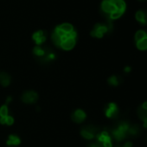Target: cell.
Listing matches in <instances>:
<instances>
[{
	"label": "cell",
	"mask_w": 147,
	"mask_h": 147,
	"mask_svg": "<svg viewBox=\"0 0 147 147\" xmlns=\"http://www.w3.org/2000/svg\"><path fill=\"white\" fill-rule=\"evenodd\" d=\"M112 25L109 22L108 24H102V23H97L94 27V29L91 31L90 35L93 37L96 38H101L103 35L112 30Z\"/></svg>",
	"instance_id": "1"
},
{
	"label": "cell",
	"mask_w": 147,
	"mask_h": 147,
	"mask_svg": "<svg viewBox=\"0 0 147 147\" xmlns=\"http://www.w3.org/2000/svg\"><path fill=\"white\" fill-rule=\"evenodd\" d=\"M38 95L35 91H26L22 96V100L25 103L31 104L37 101Z\"/></svg>",
	"instance_id": "2"
},
{
	"label": "cell",
	"mask_w": 147,
	"mask_h": 147,
	"mask_svg": "<svg viewBox=\"0 0 147 147\" xmlns=\"http://www.w3.org/2000/svg\"><path fill=\"white\" fill-rule=\"evenodd\" d=\"M96 131H97V129L95 127L89 126V127H86L82 128L80 131V134L86 139H93L95 136Z\"/></svg>",
	"instance_id": "3"
},
{
	"label": "cell",
	"mask_w": 147,
	"mask_h": 147,
	"mask_svg": "<svg viewBox=\"0 0 147 147\" xmlns=\"http://www.w3.org/2000/svg\"><path fill=\"white\" fill-rule=\"evenodd\" d=\"M32 39L33 41L36 42L37 45L40 46L42 45L43 42H45L46 39H47V34L43 31V30H38L37 32H35L32 35Z\"/></svg>",
	"instance_id": "4"
},
{
	"label": "cell",
	"mask_w": 147,
	"mask_h": 147,
	"mask_svg": "<svg viewBox=\"0 0 147 147\" xmlns=\"http://www.w3.org/2000/svg\"><path fill=\"white\" fill-rule=\"evenodd\" d=\"M118 113H119V109L115 103H109L108 106L106 108V115L109 118H114L117 116Z\"/></svg>",
	"instance_id": "5"
},
{
	"label": "cell",
	"mask_w": 147,
	"mask_h": 147,
	"mask_svg": "<svg viewBox=\"0 0 147 147\" xmlns=\"http://www.w3.org/2000/svg\"><path fill=\"white\" fill-rule=\"evenodd\" d=\"M72 120L76 123H81L86 119V114L81 109H77L72 114Z\"/></svg>",
	"instance_id": "6"
},
{
	"label": "cell",
	"mask_w": 147,
	"mask_h": 147,
	"mask_svg": "<svg viewBox=\"0 0 147 147\" xmlns=\"http://www.w3.org/2000/svg\"><path fill=\"white\" fill-rule=\"evenodd\" d=\"M75 44H76V38L75 37H70V38H68L64 42H63L60 47L63 48V50L69 51L74 47Z\"/></svg>",
	"instance_id": "7"
},
{
	"label": "cell",
	"mask_w": 147,
	"mask_h": 147,
	"mask_svg": "<svg viewBox=\"0 0 147 147\" xmlns=\"http://www.w3.org/2000/svg\"><path fill=\"white\" fill-rule=\"evenodd\" d=\"M112 133L113 137H114L118 141H120V140L124 139V138L127 136V134H126V132H124L123 130H121L120 128H119L118 127H117L115 129L112 130Z\"/></svg>",
	"instance_id": "8"
},
{
	"label": "cell",
	"mask_w": 147,
	"mask_h": 147,
	"mask_svg": "<svg viewBox=\"0 0 147 147\" xmlns=\"http://www.w3.org/2000/svg\"><path fill=\"white\" fill-rule=\"evenodd\" d=\"M136 19L143 25H147V12L144 10H138L136 13Z\"/></svg>",
	"instance_id": "9"
},
{
	"label": "cell",
	"mask_w": 147,
	"mask_h": 147,
	"mask_svg": "<svg viewBox=\"0 0 147 147\" xmlns=\"http://www.w3.org/2000/svg\"><path fill=\"white\" fill-rule=\"evenodd\" d=\"M49 51V50L45 49V48H43V47H41L40 46H37V47H34V49H33L34 54H35L36 56L41 58H43L48 53Z\"/></svg>",
	"instance_id": "10"
},
{
	"label": "cell",
	"mask_w": 147,
	"mask_h": 147,
	"mask_svg": "<svg viewBox=\"0 0 147 147\" xmlns=\"http://www.w3.org/2000/svg\"><path fill=\"white\" fill-rule=\"evenodd\" d=\"M138 115L139 118L144 122V127H147V110H145L142 107L138 108Z\"/></svg>",
	"instance_id": "11"
},
{
	"label": "cell",
	"mask_w": 147,
	"mask_h": 147,
	"mask_svg": "<svg viewBox=\"0 0 147 147\" xmlns=\"http://www.w3.org/2000/svg\"><path fill=\"white\" fill-rule=\"evenodd\" d=\"M11 83V77L5 72H0V83L6 87Z\"/></svg>",
	"instance_id": "12"
},
{
	"label": "cell",
	"mask_w": 147,
	"mask_h": 147,
	"mask_svg": "<svg viewBox=\"0 0 147 147\" xmlns=\"http://www.w3.org/2000/svg\"><path fill=\"white\" fill-rule=\"evenodd\" d=\"M20 143H21L20 138L16 135H10L9 138L6 142L7 145H9V146H17V145L20 144Z\"/></svg>",
	"instance_id": "13"
},
{
	"label": "cell",
	"mask_w": 147,
	"mask_h": 147,
	"mask_svg": "<svg viewBox=\"0 0 147 147\" xmlns=\"http://www.w3.org/2000/svg\"><path fill=\"white\" fill-rule=\"evenodd\" d=\"M141 128L140 126L138 125H134V126H130L127 131V135L129 136H137L140 133Z\"/></svg>",
	"instance_id": "14"
},
{
	"label": "cell",
	"mask_w": 147,
	"mask_h": 147,
	"mask_svg": "<svg viewBox=\"0 0 147 147\" xmlns=\"http://www.w3.org/2000/svg\"><path fill=\"white\" fill-rule=\"evenodd\" d=\"M97 138H98V142H100L101 144L102 143H104L105 141H111V136L109 135V133L107 132H102L100 133H99L97 135Z\"/></svg>",
	"instance_id": "15"
},
{
	"label": "cell",
	"mask_w": 147,
	"mask_h": 147,
	"mask_svg": "<svg viewBox=\"0 0 147 147\" xmlns=\"http://www.w3.org/2000/svg\"><path fill=\"white\" fill-rule=\"evenodd\" d=\"M58 27L60 28L63 31H64L66 33H70L73 30H74L73 25L70 23H62L61 25H58Z\"/></svg>",
	"instance_id": "16"
},
{
	"label": "cell",
	"mask_w": 147,
	"mask_h": 147,
	"mask_svg": "<svg viewBox=\"0 0 147 147\" xmlns=\"http://www.w3.org/2000/svg\"><path fill=\"white\" fill-rule=\"evenodd\" d=\"M137 47L139 50H146L147 49V36L142 39L141 41H138L136 42Z\"/></svg>",
	"instance_id": "17"
},
{
	"label": "cell",
	"mask_w": 147,
	"mask_h": 147,
	"mask_svg": "<svg viewBox=\"0 0 147 147\" xmlns=\"http://www.w3.org/2000/svg\"><path fill=\"white\" fill-rule=\"evenodd\" d=\"M146 36H147V32L145 30H138L135 34V41L137 42L138 41H141L142 39H144Z\"/></svg>",
	"instance_id": "18"
},
{
	"label": "cell",
	"mask_w": 147,
	"mask_h": 147,
	"mask_svg": "<svg viewBox=\"0 0 147 147\" xmlns=\"http://www.w3.org/2000/svg\"><path fill=\"white\" fill-rule=\"evenodd\" d=\"M108 83H109L111 85L117 86V85H119V83H120V79H119V77H116V76H112L111 77H109Z\"/></svg>",
	"instance_id": "19"
},
{
	"label": "cell",
	"mask_w": 147,
	"mask_h": 147,
	"mask_svg": "<svg viewBox=\"0 0 147 147\" xmlns=\"http://www.w3.org/2000/svg\"><path fill=\"white\" fill-rule=\"evenodd\" d=\"M8 115V107L7 105H3L0 108V116L1 117H5Z\"/></svg>",
	"instance_id": "20"
},
{
	"label": "cell",
	"mask_w": 147,
	"mask_h": 147,
	"mask_svg": "<svg viewBox=\"0 0 147 147\" xmlns=\"http://www.w3.org/2000/svg\"><path fill=\"white\" fill-rule=\"evenodd\" d=\"M14 123V119L12 116H10V115H7L5 117V125H8V126H11L12 124Z\"/></svg>",
	"instance_id": "21"
},
{
	"label": "cell",
	"mask_w": 147,
	"mask_h": 147,
	"mask_svg": "<svg viewBox=\"0 0 147 147\" xmlns=\"http://www.w3.org/2000/svg\"><path fill=\"white\" fill-rule=\"evenodd\" d=\"M102 146L103 147H112V141H105L104 143H102Z\"/></svg>",
	"instance_id": "22"
},
{
	"label": "cell",
	"mask_w": 147,
	"mask_h": 147,
	"mask_svg": "<svg viewBox=\"0 0 147 147\" xmlns=\"http://www.w3.org/2000/svg\"><path fill=\"white\" fill-rule=\"evenodd\" d=\"M89 147H103V146L100 142H98V143H95V144H92L91 145H89Z\"/></svg>",
	"instance_id": "23"
},
{
	"label": "cell",
	"mask_w": 147,
	"mask_h": 147,
	"mask_svg": "<svg viewBox=\"0 0 147 147\" xmlns=\"http://www.w3.org/2000/svg\"><path fill=\"white\" fill-rule=\"evenodd\" d=\"M124 147H132V144L131 142H127V143H126Z\"/></svg>",
	"instance_id": "24"
},
{
	"label": "cell",
	"mask_w": 147,
	"mask_h": 147,
	"mask_svg": "<svg viewBox=\"0 0 147 147\" xmlns=\"http://www.w3.org/2000/svg\"><path fill=\"white\" fill-rule=\"evenodd\" d=\"M11 100H12V99H11V96L7 97V100H6V104H5V105L9 104V103H10V102H11Z\"/></svg>",
	"instance_id": "25"
},
{
	"label": "cell",
	"mask_w": 147,
	"mask_h": 147,
	"mask_svg": "<svg viewBox=\"0 0 147 147\" xmlns=\"http://www.w3.org/2000/svg\"><path fill=\"white\" fill-rule=\"evenodd\" d=\"M125 72H131V67L126 66V67L125 68Z\"/></svg>",
	"instance_id": "26"
},
{
	"label": "cell",
	"mask_w": 147,
	"mask_h": 147,
	"mask_svg": "<svg viewBox=\"0 0 147 147\" xmlns=\"http://www.w3.org/2000/svg\"><path fill=\"white\" fill-rule=\"evenodd\" d=\"M142 108H144L145 110H147V102H144V103L142 105Z\"/></svg>",
	"instance_id": "27"
}]
</instances>
